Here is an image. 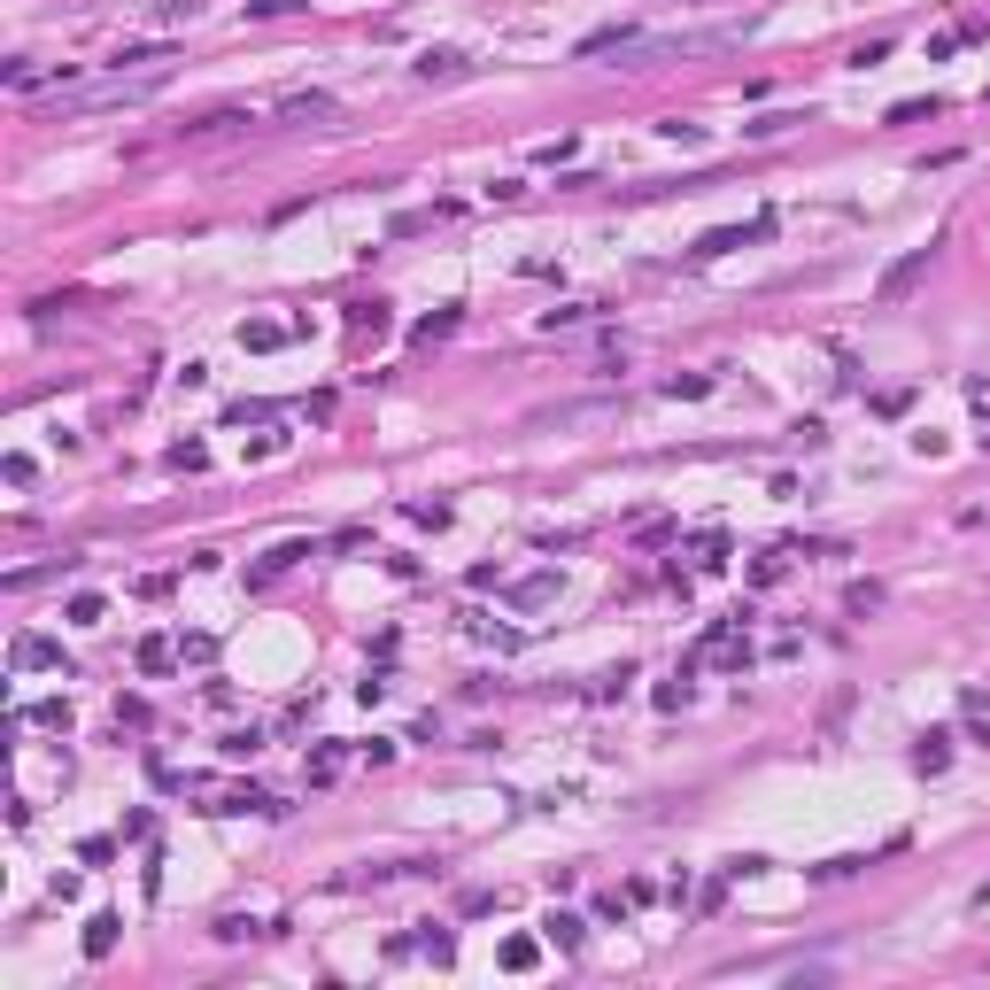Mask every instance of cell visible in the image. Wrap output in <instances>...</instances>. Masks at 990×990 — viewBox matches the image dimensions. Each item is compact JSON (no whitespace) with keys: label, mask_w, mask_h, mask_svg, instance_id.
Instances as JSON below:
<instances>
[{"label":"cell","mask_w":990,"mask_h":990,"mask_svg":"<svg viewBox=\"0 0 990 990\" xmlns=\"http://www.w3.org/2000/svg\"><path fill=\"white\" fill-rule=\"evenodd\" d=\"M163 93V70H147V78H109V86H93V93H62L55 109L62 117H86V109H132V101H155Z\"/></svg>","instance_id":"cell-1"},{"label":"cell","mask_w":990,"mask_h":990,"mask_svg":"<svg viewBox=\"0 0 990 990\" xmlns=\"http://www.w3.org/2000/svg\"><path fill=\"white\" fill-rule=\"evenodd\" d=\"M929 263H936V248H913V256H898L890 271H882V287H874V302H905V294L929 279Z\"/></svg>","instance_id":"cell-2"},{"label":"cell","mask_w":990,"mask_h":990,"mask_svg":"<svg viewBox=\"0 0 990 990\" xmlns=\"http://www.w3.org/2000/svg\"><path fill=\"white\" fill-rule=\"evenodd\" d=\"M8 666H16V673H39V666L70 673V658H62V642H47V635H16V642H8Z\"/></svg>","instance_id":"cell-3"},{"label":"cell","mask_w":990,"mask_h":990,"mask_svg":"<svg viewBox=\"0 0 990 990\" xmlns=\"http://www.w3.org/2000/svg\"><path fill=\"white\" fill-rule=\"evenodd\" d=\"M774 233V217H751V225H720V233L697 240V256H728V248H743V240H766Z\"/></svg>","instance_id":"cell-4"},{"label":"cell","mask_w":990,"mask_h":990,"mask_svg":"<svg viewBox=\"0 0 990 990\" xmlns=\"http://www.w3.org/2000/svg\"><path fill=\"white\" fill-rule=\"evenodd\" d=\"M542 936H550L557 952H581V944H588V921H581V913H550V921H542Z\"/></svg>","instance_id":"cell-5"},{"label":"cell","mask_w":990,"mask_h":990,"mask_svg":"<svg viewBox=\"0 0 990 990\" xmlns=\"http://www.w3.org/2000/svg\"><path fill=\"white\" fill-rule=\"evenodd\" d=\"M271 117H333V93H279Z\"/></svg>","instance_id":"cell-6"},{"label":"cell","mask_w":990,"mask_h":990,"mask_svg":"<svg viewBox=\"0 0 990 990\" xmlns=\"http://www.w3.org/2000/svg\"><path fill=\"white\" fill-rule=\"evenodd\" d=\"M465 70H472V62L457 55V47H441V55H418V78H426V86H434V78L449 86V78H465Z\"/></svg>","instance_id":"cell-7"},{"label":"cell","mask_w":990,"mask_h":990,"mask_svg":"<svg viewBox=\"0 0 990 990\" xmlns=\"http://www.w3.org/2000/svg\"><path fill=\"white\" fill-rule=\"evenodd\" d=\"M913 766H921V774H944V766H952V735H921V743H913Z\"/></svg>","instance_id":"cell-8"},{"label":"cell","mask_w":990,"mask_h":990,"mask_svg":"<svg viewBox=\"0 0 990 990\" xmlns=\"http://www.w3.org/2000/svg\"><path fill=\"white\" fill-rule=\"evenodd\" d=\"M117 952V913H93L86 921V960H109Z\"/></svg>","instance_id":"cell-9"},{"label":"cell","mask_w":990,"mask_h":990,"mask_svg":"<svg viewBox=\"0 0 990 990\" xmlns=\"http://www.w3.org/2000/svg\"><path fill=\"white\" fill-rule=\"evenodd\" d=\"M16 720H24V728H55V735H70V704H24V712H16Z\"/></svg>","instance_id":"cell-10"},{"label":"cell","mask_w":990,"mask_h":990,"mask_svg":"<svg viewBox=\"0 0 990 990\" xmlns=\"http://www.w3.org/2000/svg\"><path fill=\"white\" fill-rule=\"evenodd\" d=\"M341 766H349V751H341V743H325V751L310 758V782H318V789H325V782H341Z\"/></svg>","instance_id":"cell-11"},{"label":"cell","mask_w":990,"mask_h":990,"mask_svg":"<svg viewBox=\"0 0 990 990\" xmlns=\"http://www.w3.org/2000/svg\"><path fill=\"white\" fill-rule=\"evenodd\" d=\"M534 960H542V944H534V936H511V944H503V967H511V975H526Z\"/></svg>","instance_id":"cell-12"},{"label":"cell","mask_w":990,"mask_h":990,"mask_svg":"<svg viewBox=\"0 0 990 990\" xmlns=\"http://www.w3.org/2000/svg\"><path fill=\"white\" fill-rule=\"evenodd\" d=\"M349 325L379 341V333H387V302H356V310H349Z\"/></svg>","instance_id":"cell-13"},{"label":"cell","mask_w":990,"mask_h":990,"mask_svg":"<svg viewBox=\"0 0 990 990\" xmlns=\"http://www.w3.org/2000/svg\"><path fill=\"white\" fill-rule=\"evenodd\" d=\"M449 333H457V310H441V318H426L418 333H410V341H418V349H434V341H449Z\"/></svg>","instance_id":"cell-14"},{"label":"cell","mask_w":990,"mask_h":990,"mask_svg":"<svg viewBox=\"0 0 990 990\" xmlns=\"http://www.w3.org/2000/svg\"><path fill=\"white\" fill-rule=\"evenodd\" d=\"M921 117H944L936 93H929V101H898V109H890V124H921Z\"/></svg>","instance_id":"cell-15"},{"label":"cell","mask_w":990,"mask_h":990,"mask_svg":"<svg viewBox=\"0 0 990 990\" xmlns=\"http://www.w3.org/2000/svg\"><path fill=\"white\" fill-rule=\"evenodd\" d=\"M511 596H519V604H550V596H557V573H534V581H519Z\"/></svg>","instance_id":"cell-16"},{"label":"cell","mask_w":990,"mask_h":990,"mask_svg":"<svg viewBox=\"0 0 990 990\" xmlns=\"http://www.w3.org/2000/svg\"><path fill=\"white\" fill-rule=\"evenodd\" d=\"M287 341V325H240V349H279Z\"/></svg>","instance_id":"cell-17"},{"label":"cell","mask_w":990,"mask_h":990,"mask_svg":"<svg viewBox=\"0 0 990 990\" xmlns=\"http://www.w3.org/2000/svg\"><path fill=\"white\" fill-rule=\"evenodd\" d=\"M217 751H225V758H256V751H263V735H256V728H233Z\"/></svg>","instance_id":"cell-18"},{"label":"cell","mask_w":990,"mask_h":990,"mask_svg":"<svg viewBox=\"0 0 990 990\" xmlns=\"http://www.w3.org/2000/svg\"><path fill=\"white\" fill-rule=\"evenodd\" d=\"M163 666H171V642L147 635V642H140V673H163Z\"/></svg>","instance_id":"cell-19"},{"label":"cell","mask_w":990,"mask_h":990,"mask_svg":"<svg viewBox=\"0 0 990 990\" xmlns=\"http://www.w3.org/2000/svg\"><path fill=\"white\" fill-rule=\"evenodd\" d=\"M844 604H851V612H874V604H882V581H851Z\"/></svg>","instance_id":"cell-20"},{"label":"cell","mask_w":990,"mask_h":990,"mask_svg":"<svg viewBox=\"0 0 990 990\" xmlns=\"http://www.w3.org/2000/svg\"><path fill=\"white\" fill-rule=\"evenodd\" d=\"M789 124H805V117H758V124H743L751 140H774V132H789Z\"/></svg>","instance_id":"cell-21"},{"label":"cell","mask_w":990,"mask_h":990,"mask_svg":"<svg viewBox=\"0 0 990 990\" xmlns=\"http://www.w3.org/2000/svg\"><path fill=\"white\" fill-rule=\"evenodd\" d=\"M302 0H248V16H294Z\"/></svg>","instance_id":"cell-22"}]
</instances>
